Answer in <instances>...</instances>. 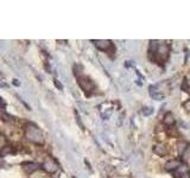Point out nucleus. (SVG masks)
<instances>
[{
  "label": "nucleus",
  "instance_id": "nucleus-11",
  "mask_svg": "<svg viewBox=\"0 0 190 178\" xmlns=\"http://www.w3.org/2000/svg\"><path fill=\"white\" fill-rule=\"evenodd\" d=\"M188 144L187 142H184V141H181V142H178V151H180V153L183 155L184 154V152L188 150Z\"/></svg>",
  "mask_w": 190,
  "mask_h": 178
},
{
  "label": "nucleus",
  "instance_id": "nucleus-18",
  "mask_svg": "<svg viewBox=\"0 0 190 178\" xmlns=\"http://www.w3.org/2000/svg\"><path fill=\"white\" fill-rule=\"evenodd\" d=\"M13 84L16 87H18V86H20V82H18V80H13Z\"/></svg>",
  "mask_w": 190,
  "mask_h": 178
},
{
  "label": "nucleus",
  "instance_id": "nucleus-16",
  "mask_svg": "<svg viewBox=\"0 0 190 178\" xmlns=\"http://www.w3.org/2000/svg\"><path fill=\"white\" fill-rule=\"evenodd\" d=\"M76 119H77V122H79L80 127H81L82 129H84V128H83V125H82V122H81V120H80V116H79V114H76Z\"/></svg>",
  "mask_w": 190,
  "mask_h": 178
},
{
  "label": "nucleus",
  "instance_id": "nucleus-5",
  "mask_svg": "<svg viewBox=\"0 0 190 178\" xmlns=\"http://www.w3.org/2000/svg\"><path fill=\"white\" fill-rule=\"evenodd\" d=\"M77 80H79V84L81 86V88L83 89L84 92H91L94 89V84L91 80H88L87 77H84L83 75L80 76V77H77Z\"/></svg>",
  "mask_w": 190,
  "mask_h": 178
},
{
  "label": "nucleus",
  "instance_id": "nucleus-14",
  "mask_svg": "<svg viewBox=\"0 0 190 178\" xmlns=\"http://www.w3.org/2000/svg\"><path fill=\"white\" fill-rule=\"evenodd\" d=\"M54 81H55V86H56V87H57V88L60 89V90H63V86L61 84V82H60V81H58L57 79H55Z\"/></svg>",
  "mask_w": 190,
  "mask_h": 178
},
{
  "label": "nucleus",
  "instance_id": "nucleus-10",
  "mask_svg": "<svg viewBox=\"0 0 190 178\" xmlns=\"http://www.w3.org/2000/svg\"><path fill=\"white\" fill-rule=\"evenodd\" d=\"M163 122H164V125H165V126H169V127H171V126H172V125L175 124V118H174L172 113L167 112V113H166V114L164 115Z\"/></svg>",
  "mask_w": 190,
  "mask_h": 178
},
{
  "label": "nucleus",
  "instance_id": "nucleus-7",
  "mask_svg": "<svg viewBox=\"0 0 190 178\" xmlns=\"http://www.w3.org/2000/svg\"><path fill=\"white\" fill-rule=\"evenodd\" d=\"M94 44H95V47L100 50H108L110 47H112V43L110 40H104V39H97V40H94Z\"/></svg>",
  "mask_w": 190,
  "mask_h": 178
},
{
  "label": "nucleus",
  "instance_id": "nucleus-2",
  "mask_svg": "<svg viewBox=\"0 0 190 178\" xmlns=\"http://www.w3.org/2000/svg\"><path fill=\"white\" fill-rule=\"evenodd\" d=\"M25 137L27 140H30L31 142L33 144H38V145H40V144H43L44 141V138H43V133L42 131L35 126L32 124H29L25 128Z\"/></svg>",
  "mask_w": 190,
  "mask_h": 178
},
{
  "label": "nucleus",
  "instance_id": "nucleus-9",
  "mask_svg": "<svg viewBox=\"0 0 190 178\" xmlns=\"http://www.w3.org/2000/svg\"><path fill=\"white\" fill-rule=\"evenodd\" d=\"M21 168L26 173H32L33 171H36L38 169V165L35 163H23L21 164Z\"/></svg>",
  "mask_w": 190,
  "mask_h": 178
},
{
  "label": "nucleus",
  "instance_id": "nucleus-4",
  "mask_svg": "<svg viewBox=\"0 0 190 178\" xmlns=\"http://www.w3.org/2000/svg\"><path fill=\"white\" fill-rule=\"evenodd\" d=\"M42 168H43V170H44V171L48 172V173H55L56 171L58 170V165H57V163H56L54 159L48 158L45 162L43 163Z\"/></svg>",
  "mask_w": 190,
  "mask_h": 178
},
{
  "label": "nucleus",
  "instance_id": "nucleus-3",
  "mask_svg": "<svg viewBox=\"0 0 190 178\" xmlns=\"http://www.w3.org/2000/svg\"><path fill=\"white\" fill-rule=\"evenodd\" d=\"M164 90H169V82L167 81H163V82H159L157 84L150 87L151 94H163L162 92H164ZM163 95H165V94H163Z\"/></svg>",
  "mask_w": 190,
  "mask_h": 178
},
{
  "label": "nucleus",
  "instance_id": "nucleus-15",
  "mask_svg": "<svg viewBox=\"0 0 190 178\" xmlns=\"http://www.w3.org/2000/svg\"><path fill=\"white\" fill-rule=\"evenodd\" d=\"M3 119H4L5 121H8V120H12V116H10V115H7L5 112H3Z\"/></svg>",
  "mask_w": 190,
  "mask_h": 178
},
{
  "label": "nucleus",
  "instance_id": "nucleus-12",
  "mask_svg": "<svg viewBox=\"0 0 190 178\" xmlns=\"http://www.w3.org/2000/svg\"><path fill=\"white\" fill-rule=\"evenodd\" d=\"M152 113H153V108L146 107V108H144V109H143V114H144V115H146V116H147V115H151Z\"/></svg>",
  "mask_w": 190,
  "mask_h": 178
},
{
  "label": "nucleus",
  "instance_id": "nucleus-13",
  "mask_svg": "<svg viewBox=\"0 0 190 178\" xmlns=\"http://www.w3.org/2000/svg\"><path fill=\"white\" fill-rule=\"evenodd\" d=\"M151 96H152V99H154V100H164L165 99V95H163V94H151Z\"/></svg>",
  "mask_w": 190,
  "mask_h": 178
},
{
  "label": "nucleus",
  "instance_id": "nucleus-8",
  "mask_svg": "<svg viewBox=\"0 0 190 178\" xmlns=\"http://www.w3.org/2000/svg\"><path fill=\"white\" fill-rule=\"evenodd\" d=\"M153 152L158 155H166L169 153V147L164 145V144H158V145H156L153 147Z\"/></svg>",
  "mask_w": 190,
  "mask_h": 178
},
{
  "label": "nucleus",
  "instance_id": "nucleus-6",
  "mask_svg": "<svg viewBox=\"0 0 190 178\" xmlns=\"http://www.w3.org/2000/svg\"><path fill=\"white\" fill-rule=\"evenodd\" d=\"M181 166H182L181 160H178V159H171V160H169V162L165 164V169L167 171H175L177 169H180Z\"/></svg>",
  "mask_w": 190,
  "mask_h": 178
},
{
  "label": "nucleus",
  "instance_id": "nucleus-17",
  "mask_svg": "<svg viewBox=\"0 0 190 178\" xmlns=\"http://www.w3.org/2000/svg\"><path fill=\"white\" fill-rule=\"evenodd\" d=\"M184 107H185V109L188 110V112H190V101L185 102V103H184Z\"/></svg>",
  "mask_w": 190,
  "mask_h": 178
},
{
  "label": "nucleus",
  "instance_id": "nucleus-19",
  "mask_svg": "<svg viewBox=\"0 0 190 178\" xmlns=\"http://www.w3.org/2000/svg\"><path fill=\"white\" fill-rule=\"evenodd\" d=\"M188 164H189V168H190V160H189V162H188Z\"/></svg>",
  "mask_w": 190,
  "mask_h": 178
},
{
  "label": "nucleus",
  "instance_id": "nucleus-1",
  "mask_svg": "<svg viewBox=\"0 0 190 178\" xmlns=\"http://www.w3.org/2000/svg\"><path fill=\"white\" fill-rule=\"evenodd\" d=\"M151 52H153V60L157 62H162L165 61L169 56V45L165 43H158V42H151Z\"/></svg>",
  "mask_w": 190,
  "mask_h": 178
}]
</instances>
